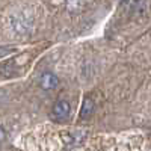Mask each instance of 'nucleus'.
<instances>
[{
	"label": "nucleus",
	"instance_id": "obj_1",
	"mask_svg": "<svg viewBox=\"0 0 151 151\" xmlns=\"http://www.w3.org/2000/svg\"><path fill=\"white\" fill-rule=\"evenodd\" d=\"M70 112H71V106L67 100H59V101L55 103L53 110H52V116L55 121L58 122H64L68 119L70 116Z\"/></svg>",
	"mask_w": 151,
	"mask_h": 151
},
{
	"label": "nucleus",
	"instance_id": "obj_2",
	"mask_svg": "<svg viewBox=\"0 0 151 151\" xmlns=\"http://www.w3.org/2000/svg\"><path fill=\"white\" fill-rule=\"evenodd\" d=\"M58 85H59V79H58V76H55L53 73L45 71V73L41 74V77H40V86L42 88L44 91L55 89Z\"/></svg>",
	"mask_w": 151,
	"mask_h": 151
},
{
	"label": "nucleus",
	"instance_id": "obj_3",
	"mask_svg": "<svg viewBox=\"0 0 151 151\" xmlns=\"http://www.w3.org/2000/svg\"><path fill=\"white\" fill-rule=\"evenodd\" d=\"M94 109H95V104H94L92 100L89 97L85 98V101L82 104V109H80V119H88V118L92 115Z\"/></svg>",
	"mask_w": 151,
	"mask_h": 151
},
{
	"label": "nucleus",
	"instance_id": "obj_4",
	"mask_svg": "<svg viewBox=\"0 0 151 151\" xmlns=\"http://www.w3.org/2000/svg\"><path fill=\"white\" fill-rule=\"evenodd\" d=\"M83 5V0H65V6L70 12L79 11V8Z\"/></svg>",
	"mask_w": 151,
	"mask_h": 151
},
{
	"label": "nucleus",
	"instance_id": "obj_5",
	"mask_svg": "<svg viewBox=\"0 0 151 151\" xmlns=\"http://www.w3.org/2000/svg\"><path fill=\"white\" fill-rule=\"evenodd\" d=\"M14 47H11V45H8V47H0V56H6V55H9L11 52H14Z\"/></svg>",
	"mask_w": 151,
	"mask_h": 151
},
{
	"label": "nucleus",
	"instance_id": "obj_6",
	"mask_svg": "<svg viewBox=\"0 0 151 151\" xmlns=\"http://www.w3.org/2000/svg\"><path fill=\"white\" fill-rule=\"evenodd\" d=\"M5 141H6V130L0 125V147L5 144Z\"/></svg>",
	"mask_w": 151,
	"mask_h": 151
}]
</instances>
